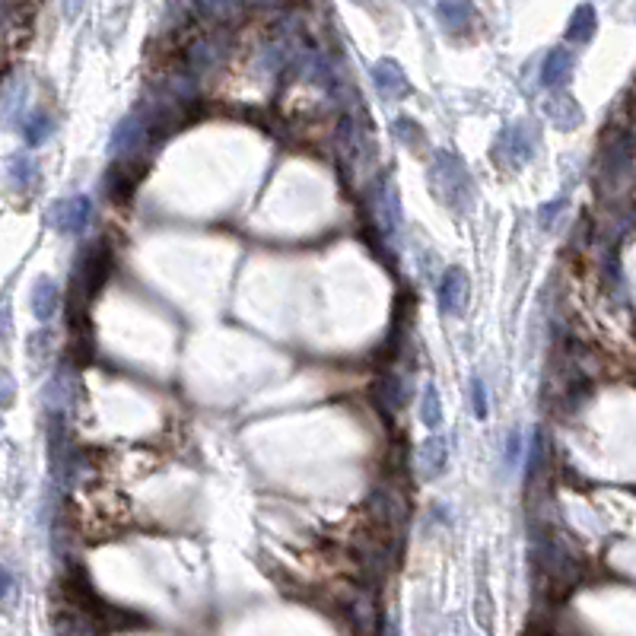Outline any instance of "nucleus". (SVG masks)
Here are the masks:
<instances>
[{
	"label": "nucleus",
	"instance_id": "obj_19",
	"mask_svg": "<svg viewBox=\"0 0 636 636\" xmlns=\"http://www.w3.org/2000/svg\"><path fill=\"white\" fill-rule=\"evenodd\" d=\"M471 408H474L477 417H487V385H484V379L471 382Z\"/></svg>",
	"mask_w": 636,
	"mask_h": 636
},
{
	"label": "nucleus",
	"instance_id": "obj_22",
	"mask_svg": "<svg viewBox=\"0 0 636 636\" xmlns=\"http://www.w3.org/2000/svg\"><path fill=\"white\" fill-rule=\"evenodd\" d=\"M13 586H16V582H13L10 569H4V567H0V599H6V595L13 592Z\"/></svg>",
	"mask_w": 636,
	"mask_h": 636
},
{
	"label": "nucleus",
	"instance_id": "obj_3",
	"mask_svg": "<svg viewBox=\"0 0 636 636\" xmlns=\"http://www.w3.org/2000/svg\"><path fill=\"white\" fill-rule=\"evenodd\" d=\"M89 216H93V201L87 194H74V198H64L57 204H51L48 223L61 233H83L89 226Z\"/></svg>",
	"mask_w": 636,
	"mask_h": 636
},
{
	"label": "nucleus",
	"instance_id": "obj_9",
	"mask_svg": "<svg viewBox=\"0 0 636 636\" xmlns=\"http://www.w3.org/2000/svg\"><path fill=\"white\" fill-rule=\"evenodd\" d=\"M569 74H573V51L569 48H554L547 57H544L541 83L547 89H560L563 83L569 80Z\"/></svg>",
	"mask_w": 636,
	"mask_h": 636
},
{
	"label": "nucleus",
	"instance_id": "obj_15",
	"mask_svg": "<svg viewBox=\"0 0 636 636\" xmlns=\"http://www.w3.org/2000/svg\"><path fill=\"white\" fill-rule=\"evenodd\" d=\"M36 179H38L36 160H32V156H26V153L13 156V160H10V182H13V185H16L19 192H23V188H29Z\"/></svg>",
	"mask_w": 636,
	"mask_h": 636
},
{
	"label": "nucleus",
	"instance_id": "obj_20",
	"mask_svg": "<svg viewBox=\"0 0 636 636\" xmlns=\"http://www.w3.org/2000/svg\"><path fill=\"white\" fill-rule=\"evenodd\" d=\"M519 455H522V433L513 430V433H509V439H506V462L516 464V462H519Z\"/></svg>",
	"mask_w": 636,
	"mask_h": 636
},
{
	"label": "nucleus",
	"instance_id": "obj_14",
	"mask_svg": "<svg viewBox=\"0 0 636 636\" xmlns=\"http://www.w3.org/2000/svg\"><path fill=\"white\" fill-rule=\"evenodd\" d=\"M421 421L426 430H436L443 423V401H439V389L436 385H426L423 395H421Z\"/></svg>",
	"mask_w": 636,
	"mask_h": 636
},
{
	"label": "nucleus",
	"instance_id": "obj_7",
	"mask_svg": "<svg viewBox=\"0 0 636 636\" xmlns=\"http://www.w3.org/2000/svg\"><path fill=\"white\" fill-rule=\"evenodd\" d=\"M372 83H376V89L385 99H404V96L411 93L408 77L401 74V68H398L395 61H379L376 68H372Z\"/></svg>",
	"mask_w": 636,
	"mask_h": 636
},
{
	"label": "nucleus",
	"instance_id": "obj_5",
	"mask_svg": "<svg viewBox=\"0 0 636 636\" xmlns=\"http://www.w3.org/2000/svg\"><path fill=\"white\" fill-rule=\"evenodd\" d=\"M468 297H471V284L464 267H449L445 277L439 280V309L445 316H462L468 309Z\"/></svg>",
	"mask_w": 636,
	"mask_h": 636
},
{
	"label": "nucleus",
	"instance_id": "obj_11",
	"mask_svg": "<svg viewBox=\"0 0 636 636\" xmlns=\"http://www.w3.org/2000/svg\"><path fill=\"white\" fill-rule=\"evenodd\" d=\"M57 303H61V290L51 277H38L36 287H32V316L38 321H48L55 316Z\"/></svg>",
	"mask_w": 636,
	"mask_h": 636
},
{
	"label": "nucleus",
	"instance_id": "obj_8",
	"mask_svg": "<svg viewBox=\"0 0 636 636\" xmlns=\"http://www.w3.org/2000/svg\"><path fill=\"white\" fill-rule=\"evenodd\" d=\"M449 468V443L443 436H430L421 445V474L426 481H436Z\"/></svg>",
	"mask_w": 636,
	"mask_h": 636
},
{
	"label": "nucleus",
	"instance_id": "obj_1",
	"mask_svg": "<svg viewBox=\"0 0 636 636\" xmlns=\"http://www.w3.org/2000/svg\"><path fill=\"white\" fill-rule=\"evenodd\" d=\"M430 185L433 194H436L443 204L452 207H468L471 198H474V185H471L468 169L462 166L455 153H436L430 166Z\"/></svg>",
	"mask_w": 636,
	"mask_h": 636
},
{
	"label": "nucleus",
	"instance_id": "obj_13",
	"mask_svg": "<svg viewBox=\"0 0 636 636\" xmlns=\"http://www.w3.org/2000/svg\"><path fill=\"white\" fill-rule=\"evenodd\" d=\"M595 26H599V19H595V6H592V4H582L579 10L573 13L569 26H567V42L586 45L589 38L595 36Z\"/></svg>",
	"mask_w": 636,
	"mask_h": 636
},
{
	"label": "nucleus",
	"instance_id": "obj_24",
	"mask_svg": "<svg viewBox=\"0 0 636 636\" xmlns=\"http://www.w3.org/2000/svg\"><path fill=\"white\" fill-rule=\"evenodd\" d=\"M245 4H255V6H265V4H274V0H245Z\"/></svg>",
	"mask_w": 636,
	"mask_h": 636
},
{
	"label": "nucleus",
	"instance_id": "obj_12",
	"mask_svg": "<svg viewBox=\"0 0 636 636\" xmlns=\"http://www.w3.org/2000/svg\"><path fill=\"white\" fill-rule=\"evenodd\" d=\"M544 111H547V118L550 121L557 124V128H563V130H573V128H579V121H582V109L576 106L569 96H554V99L544 106Z\"/></svg>",
	"mask_w": 636,
	"mask_h": 636
},
{
	"label": "nucleus",
	"instance_id": "obj_18",
	"mask_svg": "<svg viewBox=\"0 0 636 636\" xmlns=\"http://www.w3.org/2000/svg\"><path fill=\"white\" fill-rule=\"evenodd\" d=\"M201 6V13L211 19H233L239 16L242 10V0H194Z\"/></svg>",
	"mask_w": 636,
	"mask_h": 636
},
{
	"label": "nucleus",
	"instance_id": "obj_21",
	"mask_svg": "<svg viewBox=\"0 0 636 636\" xmlns=\"http://www.w3.org/2000/svg\"><path fill=\"white\" fill-rule=\"evenodd\" d=\"M13 404V379L6 372H0V408Z\"/></svg>",
	"mask_w": 636,
	"mask_h": 636
},
{
	"label": "nucleus",
	"instance_id": "obj_16",
	"mask_svg": "<svg viewBox=\"0 0 636 636\" xmlns=\"http://www.w3.org/2000/svg\"><path fill=\"white\" fill-rule=\"evenodd\" d=\"M395 134H398V141H401L404 147H411V150H421L423 143H426L423 128L414 121V118H408V115L395 118Z\"/></svg>",
	"mask_w": 636,
	"mask_h": 636
},
{
	"label": "nucleus",
	"instance_id": "obj_17",
	"mask_svg": "<svg viewBox=\"0 0 636 636\" xmlns=\"http://www.w3.org/2000/svg\"><path fill=\"white\" fill-rule=\"evenodd\" d=\"M51 130H55V121H51L45 111H36V115L23 124V137H26V143H29V147H38V143H42Z\"/></svg>",
	"mask_w": 636,
	"mask_h": 636
},
{
	"label": "nucleus",
	"instance_id": "obj_23",
	"mask_svg": "<svg viewBox=\"0 0 636 636\" xmlns=\"http://www.w3.org/2000/svg\"><path fill=\"white\" fill-rule=\"evenodd\" d=\"M83 4H87V0H64V13H68V16H77V13L83 10Z\"/></svg>",
	"mask_w": 636,
	"mask_h": 636
},
{
	"label": "nucleus",
	"instance_id": "obj_4",
	"mask_svg": "<svg viewBox=\"0 0 636 636\" xmlns=\"http://www.w3.org/2000/svg\"><path fill=\"white\" fill-rule=\"evenodd\" d=\"M531 160V137L526 124H509L500 137H496V162L509 169H519Z\"/></svg>",
	"mask_w": 636,
	"mask_h": 636
},
{
	"label": "nucleus",
	"instance_id": "obj_10",
	"mask_svg": "<svg viewBox=\"0 0 636 636\" xmlns=\"http://www.w3.org/2000/svg\"><path fill=\"white\" fill-rule=\"evenodd\" d=\"M188 68L194 70V74H207V70H214L216 64H220V57H223V48H220V42L211 36H201V38H194L192 45H188Z\"/></svg>",
	"mask_w": 636,
	"mask_h": 636
},
{
	"label": "nucleus",
	"instance_id": "obj_6",
	"mask_svg": "<svg viewBox=\"0 0 636 636\" xmlns=\"http://www.w3.org/2000/svg\"><path fill=\"white\" fill-rule=\"evenodd\" d=\"M436 16H439V23H443L445 32H452V36H464V32L474 26L477 10L471 0H439Z\"/></svg>",
	"mask_w": 636,
	"mask_h": 636
},
{
	"label": "nucleus",
	"instance_id": "obj_25",
	"mask_svg": "<svg viewBox=\"0 0 636 636\" xmlns=\"http://www.w3.org/2000/svg\"><path fill=\"white\" fill-rule=\"evenodd\" d=\"M360 4H366V0H360Z\"/></svg>",
	"mask_w": 636,
	"mask_h": 636
},
{
	"label": "nucleus",
	"instance_id": "obj_2",
	"mask_svg": "<svg viewBox=\"0 0 636 636\" xmlns=\"http://www.w3.org/2000/svg\"><path fill=\"white\" fill-rule=\"evenodd\" d=\"M111 271V255L106 245H93L80 261H77L74 271V297L89 299L93 293H99V287L106 284Z\"/></svg>",
	"mask_w": 636,
	"mask_h": 636
}]
</instances>
